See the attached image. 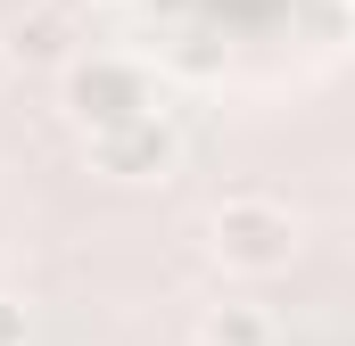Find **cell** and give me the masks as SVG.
<instances>
[{
  "instance_id": "1",
  "label": "cell",
  "mask_w": 355,
  "mask_h": 346,
  "mask_svg": "<svg viewBox=\"0 0 355 346\" xmlns=\"http://www.w3.org/2000/svg\"><path fill=\"white\" fill-rule=\"evenodd\" d=\"M207 256L223 264V272H240V280L289 272V256H297V215L281 198H265V190H240V198H223L207 215Z\"/></svg>"
},
{
  "instance_id": "2",
  "label": "cell",
  "mask_w": 355,
  "mask_h": 346,
  "mask_svg": "<svg viewBox=\"0 0 355 346\" xmlns=\"http://www.w3.org/2000/svg\"><path fill=\"white\" fill-rule=\"evenodd\" d=\"M67 116L91 132H116V124H141V116H157V83H149V66L141 58H116V50H83L67 75Z\"/></svg>"
},
{
  "instance_id": "3",
  "label": "cell",
  "mask_w": 355,
  "mask_h": 346,
  "mask_svg": "<svg viewBox=\"0 0 355 346\" xmlns=\"http://www.w3.org/2000/svg\"><path fill=\"white\" fill-rule=\"evenodd\" d=\"M91 173L107 181H166L182 165V124L174 116H141V124H116V132H91Z\"/></svg>"
},
{
  "instance_id": "4",
  "label": "cell",
  "mask_w": 355,
  "mask_h": 346,
  "mask_svg": "<svg viewBox=\"0 0 355 346\" xmlns=\"http://www.w3.org/2000/svg\"><path fill=\"white\" fill-rule=\"evenodd\" d=\"M0 42H8V58H33V66H58V75H67V66L83 58V50H75V17H67L58 0L25 8V17H17V33H0Z\"/></svg>"
},
{
  "instance_id": "5",
  "label": "cell",
  "mask_w": 355,
  "mask_h": 346,
  "mask_svg": "<svg viewBox=\"0 0 355 346\" xmlns=\"http://www.w3.org/2000/svg\"><path fill=\"white\" fill-rule=\"evenodd\" d=\"M198 338H207V346H281V322H272V305L223 297V305L198 313Z\"/></svg>"
},
{
  "instance_id": "6",
  "label": "cell",
  "mask_w": 355,
  "mask_h": 346,
  "mask_svg": "<svg viewBox=\"0 0 355 346\" xmlns=\"http://www.w3.org/2000/svg\"><path fill=\"white\" fill-rule=\"evenodd\" d=\"M0 346H33V313L17 297H0Z\"/></svg>"
},
{
  "instance_id": "7",
  "label": "cell",
  "mask_w": 355,
  "mask_h": 346,
  "mask_svg": "<svg viewBox=\"0 0 355 346\" xmlns=\"http://www.w3.org/2000/svg\"><path fill=\"white\" fill-rule=\"evenodd\" d=\"M8 66H17V58H8V42H0V83H8Z\"/></svg>"
},
{
  "instance_id": "8",
  "label": "cell",
  "mask_w": 355,
  "mask_h": 346,
  "mask_svg": "<svg viewBox=\"0 0 355 346\" xmlns=\"http://www.w3.org/2000/svg\"><path fill=\"white\" fill-rule=\"evenodd\" d=\"M347 25H355V0H347Z\"/></svg>"
},
{
  "instance_id": "9",
  "label": "cell",
  "mask_w": 355,
  "mask_h": 346,
  "mask_svg": "<svg viewBox=\"0 0 355 346\" xmlns=\"http://www.w3.org/2000/svg\"><path fill=\"white\" fill-rule=\"evenodd\" d=\"M190 346H207V338H190Z\"/></svg>"
}]
</instances>
